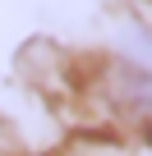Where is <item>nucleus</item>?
<instances>
[{
  "label": "nucleus",
  "instance_id": "obj_1",
  "mask_svg": "<svg viewBox=\"0 0 152 156\" xmlns=\"http://www.w3.org/2000/svg\"><path fill=\"white\" fill-rule=\"evenodd\" d=\"M106 87H111V97L120 101V106H129V110H138V115H152V73H143V69H134V64H111V73H106Z\"/></svg>",
  "mask_w": 152,
  "mask_h": 156
},
{
  "label": "nucleus",
  "instance_id": "obj_2",
  "mask_svg": "<svg viewBox=\"0 0 152 156\" xmlns=\"http://www.w3.org/2000/svg\"><path fill=\"white\" fill-rule=\"evenodd\" d=\"M120 55H124V64L152 73V32L138 28V23H124L120 28Z\"/></svg>",
  "mask_w": 152,
  "mask_h": 156
}]
</instances>
